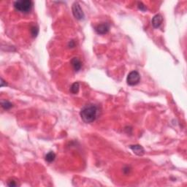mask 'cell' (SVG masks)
Instances as JSON below:
<instances>
[{
	"mask_svg": "<svg viewBox=\"0 0 187 187\" xmlns=\"http://www.w3.org/2000/svg\"><path fill=\"white\" fill-rule=\"evenodd\" d=\"M100 110L98 106L94 104H89L85 105L80 112L81 119L85 123H92L97 119Z\"/></svg>",
	"mask_w": 187,
	"mask_h": 187,
	"instance_id": "6da1fadb",
	"label": "cell"
},
{
	"mask_svg": "<svg viewBox=\"0 0 187 187\" xmlns=\"http://www.w3.org/2000/svg\"><path fill=\"white\" fill-rule=\"evenodd\" d=\"M32 6L33 2L30 0H20L14 2L15 8L21 13H29L32 10Z\"/></svg>",
	"mask_w": 187,
	"mask_h": 187,
	"instance_id": "7a4b0ae2",
	"label": "cell"
},
{
	"mask_svg": "<svg viewBox=\"0 0 187 187\" xmlns=\"http://www.w3.org/2000/svg\"><path fill=\"white\" fill-rule=\"evenodd\" d=\"M140 81V75L138 71H132L129 73L127 78H126V82L129 86H136L139 84Z\"/></svg>",
	"mask_w": 187,
	"mask_h": 187,
	"instance_id": "3957f363",
	"label": "cell"
},
{
	"mask_svg": "<svg viewBox=\"0 0 187 187\" xmlns=\"http://www.w3.org/2000/svg\"><path fill=\"white\" fill-rule=\"evenodd\" d=\"M72 10L73 15L78 20H82L84 18V13L78 2H75L72 5Z\"/></svg>",
	"mask_w": 187,
	"mask_h": 187,
	"instance_id": "277c9868",
	"label": "cell"
},
{
	"mask_svg": "<svg viewBox=\"0 0 187 187\" xmlns=\"http://www.w3.org/2000/svg\"><path fill=\"white\" fill-rule=\"evenodd\" d=\"M110 25L108 23H103L99 24L95 27V31L99 34H105L109 32Z\"/></svg>",
	"mask_w": 187,
	"mask_h": 187,
	"instance_id": "5b68a950",
	"label": "cell"
},
{
	"mask_svg": "<svg viewBox=\"0 0 187 187\" xmlns=\"http://www.w3.org/2000/svg\"><path fill=\"white\" fill-rule=\"evenodd\" d=\"M163 21V18L160 14H157L154 16L153 19H152V25L154 28H159L161 26V24H162Z\"/></svg>",
	"mask_w": 187,
	"mask_h": 187,
	"instance_id": "8992f818",
	"label": "cell"
},
{
	"mask_svg": "<svg viewBox=\"0 0 187 187\" xmlns=\"http://www.w3.org/2000/svg\"><path fill=\"white\" fill-rule=\"evenodd\" d=\"M131 150L138 156H143L145 153V150L141 145H134L130 146Z\"/></svg>",
	"mask_w": 187,
	"mask_h": 187,
	"instance_id": "52a82bcc",
	"label": "cell"
},
{
	"mask_svg": "<svg viewBox=\"0 0 187 187\" xmlns=\"http://www.w3.org/2000/svg\"><path fill=\"white\" fill-rule=\"evenodd\" d=\"M71 64H72V67H73V69L76 72L79 71L81 69V67H82V63H81V60L78 58H77V57L72 59V61H71Z\"/></svg>",
	"mask_w": 187,
	"mask_h": 187,
	"instance_id": "ba28073f",
	"label": "cell"
},
{
	"mask_svg": "<svg viewBox=\"0 0 187 187\" xmlns=\"http://www.w3.org/2000/svg\"><path fill=\"white\" fill-rule=\"evenodd\" d=\"M56 158V154L53 151H50L46 155V160L48 162H52L55 160Z\"/></svg>",
	"mask_w": 187,
	"mask_h": 187,
	"instance_id": "9c48e42d",
	"label": "cell"
},
{
	"mask_svg": "<svg viewBox=\"0 0 187 187\" xmlns=\"http://www.w3.org/2000/svg\"><path fill=\"white\" fill-rule=\"evenodd\" d=\"M79 89H80V84L78 82H75L71 86L70 88V91L74 94H77L79 91Z\"/></svg>",
	"mask_w": 187,
	"mask_h": 187,
	"instance_id": "30bf717a",
	"label": "cell"
},
{
	"mask_svg": "<svg viewBox=\"0 0 187 187\" xmlns=\"http://www.w3.org/2000/svg\"><path fill=\"white\" fill-rule=\"evenodd\" d=\"M2 107L5 110H8V109L11 108L13 107V105L8 101H4L2 102Z\"/></svg>",
	"mask_w": 187,
	"mask_h": 187,
	"instance_id": "8fae6325",
	"label": "cell"
},
{
	"mask_svg": "<svg viewBox=\"0 0 187 187\" xmlns=\"http://www.w3.org/2000/svg\"><path fill=\"white\" fill-rule=\"evenodd\" d=\"M38 32H39V29H38V27H36V26H34V27L31 28V33H32V37H37Z\"/></svg>",
	"mask_w": 187,
	"mask_h": 187,
	"instance_id": "7c38bea8",
	"label": "cell"
},
{
	"mask_svg": "<svg viewBox=\"0 0 187 187\" xmlns=\"http://www.w3.org/2000/svg\"><path fill=\"white\" fill-rule=\"evenodd\" d=\"M138 8H139L140 10H143V11H145V10H146V7H145V5H143L142 2L138 3Z\"/></svg>",
	"mask_w": 187,
	"mask_h": 187,
	"instance_id": "4fadbf2b",
	"label": "cell"
},
{
	"mask_svg": "<svg viewBox=\"0 0 187 187\" xmlns=\"http://www.w3.org/2000/svg\"><path fill=\"white\" fill-rule=\"evenodd\" d=\"M8 186H16V183H15L13 181H10V183H8Z\"/></svg>",
	"mask_w": 187,
	"mask_h": 187,
	"instance_id": "5bb4252c",
	"label": "cell"
}]
</instances>
